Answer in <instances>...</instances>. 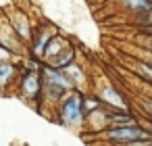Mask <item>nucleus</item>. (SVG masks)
Masks as SVG:
<instances>
[{
	"label": "nucleus",
	"mask_w": 152,
	"mask_h": 146,
	"mask_svg": "<svg viewBox=\"0 0 152 146\" xmlns=\"http://www.w3.org/2000/svg\"><path fill=\"white\" fill-rule=\"evenodd\" d=\"M81 90L73 88L69 90L58 102H56V109H58V121L67 127H79L83 125V113H81Z\"/></svg>",
	"instance_id": "1"
},
{
	"label": "nucleus",
	"mask_w": 152,
	"mask_h": 146,
	"mask_svg": "<svg viewBox=\"0 0 152 146\" xmlns=\"http://www.w3.org/2000/svg\"><path fill=\"white\" fill-rule=\"evenodd\" d=\"M98 136H102V140L108 142L110 146H121V144H129L135 140H150V129L142 127L137 121L133 125H110Z\"/></svg>",
	"instance_id": "2"
},
{
	"label": "nucleus",
	"mask_w": 152,
	"mask_h": 146,
	"mask_svg": "<svg viewBox=\"0 0 152 146\" xmlns=\"http://www.w3.org/2000/svg\"><path fill=\"white\" fill-rule=\"evenodd\" d=\"M17 94L27 100V102H38L42 96V77H40V69L38 71H25L21 69L19 79H17Z\"/></svg>",
	"instance_id": "3"
},
{
	"label": "nucleus",
	"mask_w": 152,
	"mask_h": 146,
	"mask_svg": "<svg viewBox=\"0 0 152 146\" xmlns=\"http://www.w3.org/2000/svg\"><path fill=\"white\" fill-rule=\"evenodd\" d=\"M54 34H56V27H54L52 23L42 21V23L34 25V27H31L29 42H27V52H29V56L36 59V61H40V59H42V52H44V48H46V44H48V40H50Z\"/></svg>",
	"instance_id": "4"
},
{
	"label": "nucleus",
	"mask_w": 152,
	"mask_h": 146,
	"mask_svg": "<svg viewBox=\"0 0 152 146\" xmlns=\"http://www.w3.org/2000/svg\"><path fill=\"white\" fill-rule=\"evenodd\" d=\"M96 96H98V100H100L104 106H108V109H113V111H129L127 98L121 94V90H119L115 84H104V86H100L98 92H96Z\"/></svg>",
	"instance_id": "5"
},
{
	"label": "nucleus",
	"mask_w": 152,
	"mask_h": 146,
	"mask_svg": "<svg viewBox=\"0 0 152 146\" xmlns=\"http://www.w3.org/2000/svg\"><path fill=\"white\" fill-rule=\"evenodd\" d=\"M0 44H2L4 48H9V50H11L13 54H17V56H23V54L27 52V46H25V44L15 36V32L11 29L4 11H0Z\"/></svg>",
	"instance_id": "6"
},
{
	"label": "nucleus",
	"mask_w": 152,
	"mask_h": 146,
	"mask_svg": "<svg viewBox=\"0 0 152 146\" xmlns=\"http://www.w3.org/2000/svg\"><path fill=\"white\" fill-rule=\"evenodd\" d=\"M7 19H9V25H11V29L15 32V36L27 46L29 36H31V27H34L29 15L23 13L21 9H13L11 13H7Z\"/></svg>",
	"instance_id": "7"
},
{
	"label": "nucleus",
	"mask_w": 152,
	"mask_h": 146,
	"mask_svg": "<svg viewBox=\"0 0 152 146\" xmlns=\"http://www.w3.org/2000/svg\"><path fill=\"white\" fill-rule=\"evenodd\" d=\"M83 125L88 127V131L92 134H100L104 131L106 127H110V109L100 104L98 109L90 111L86 117H83Z\"/></svg>",
	"instance_id": "8"
},
{
	"label": "nucleus",
	"mask_w": 152,
	"mask_h": 146,
	"mask_svg": "<svg viewBox=\"0 0 152 146\" xmlns=\"http://www.w3.org/2000/svg\"><path fill=\"white\" fill-rule=\"evenodd\" d=\"M21 73V61H0V92L7 94L11 88L17 86Z\"/></svg>",
	"instance_id": "9"
},
{
	"label": "nucleus",
	"mask_w": 152,
	"mask_h": 146,
	"mask_svg": "<svg viewBox=\"0 0 152 146\" xmlns=\"http://www.w3.org/2000/svg\"><path fill=\"white\" fill-rule=\"evenodd\" d=\"M63 73H65L67 79L73 84V88H77V90H81V92H83V88H88V73H86V69H83L77 61L65 65V67H63Z\"/></svg>",
	"instance_id": "10"
},
{
	"label": "nucleus",
	"mask_w": 152,
	"mask_h": 146,
	"mask_svg": "<svg viewBox=\"0 0 152 146\" xmlns=\"http://www.w3.org/2000/svg\"><path fill=\"white\" fill-rule=\"evenodd\" d=\"M119 4H121V9H125L131 15L142 17V19H150V15H152V0H119Z\"/></svg>",
	"instance_id": "11"
},
{
	"label": "nucleus",
	"mask_w": 152,
	"mask_h": 146,
	"mask_svg": "<svg viewBox=\"0 0 152 146\" xmlns=\"http://www.w3.org/2000/svg\"><path fill=\"white\" fill-rule=\"evenodd\" d=\"M71 44V40L69 38H65V36H61V34H54L50 40H48V44H46V48H44V52H42V59H40V63H48L54 54H58L65 46H69Z\"/></svg>",
	"instance_id": "12"
},
{
	"label": "nucleus",
	"mask_w": 152,
	"mask_h": 146,
	"mask_svg": "<svg viewBox=\"0 0 152 146\" xmlns=\"http://www.w3.org/2000/svg\"><path fill=\"white\" fill-rule=\"evenodd\" d=\"M73 61H77V48H75L73 44H69V46H65L58 54H54L48 63H42V65H48V67H54V69H63L65 65H69V63H73Z\"/></svg>",
	"instance_id": "13"
},
{
	"label": "nucleus",
	"mask_w": 152,
	"mask_h": 146,
	"mask_svg": "<svg viewBox=\"0 0 152 146\" xmlns=\"http://www.w3.org/2000/svg\"><path fill=\"white\" fill-rule=\"evenodd\" d=\"M100 104H102V102L98 100L96 94H92V92H83V94H81V113H83V117H86L90 111L98 109Z\"/></svg>",
	"instance_id": "14"
},
{
	"label": "nucleus",
	"mask_w": 152,
	"mask_h": 146,
	"mask_svg": "<svg viewBox=\"0 0 152 146\" xmlns=\"http://www.w3.org/2000/svg\"><path fill=\"white\" fill-rule=\"evenodd\" d=\"M17 59H21V56L13 54L9 48H4L2 44H0V61H17Z\"/></svg>",
	"instance_id": "15"
}]
</instances>
